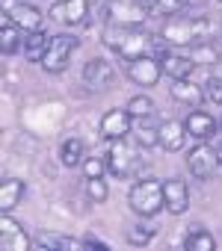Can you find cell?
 <instances>
[{
  "instance_id": "obj_20",
  "label": "cell",
  "mask_w": 222,
  "mask_h": 251,
  "mask_svg": "<svg viewBox=\"0 0 222 251\" xmlns=\"http://www.w3.org/2000/svg\"><path fill=\"white\" fill-rule=\"evenodd\" d=\"M172 98H175V100H181V103L198 106V103L204 100V89H201V86H195L190 77H187V80H175V83H172Z\"/></svg>"
},
{
  "instance_id": "obj_7",
  "label": "cell",
  "mask_w": 222,
  "mask_h": 251,
  "mask_svg": "<svg viewBox=\"0 0 222 251\" xmlns=\"http://www.w3.org/2000/svg\"><path fill=\"white\" fill-rule=\"evenodd\" d=\"M83 86L89 89V92H95V95H101V92H107V89H113V83H116V71H113V65H110L107 59H92V62H86L83 65Z\"/></svg>"
},
{
  "instance_id": "obj_24",
  "label": "cell",
  "mask_w": 222,
  "mask_h": 251,
  "mask_svg": "<svg viewBox=\"0 0 222 251\" xmlns=\"http://www.w3.org/2000/svg\"><path fill=\"white\" fill-rule=\"evenodd\" d=\"M184 248H187V251H213V248H216V239H213V233H207V230H201V227H193V230L184 236Z\"/></svg>"
},
{
  "instance_id": "obj_34",
  "label": "cell",
  "mask_w": 222,
  "mask_h": 251,
  "mask_svg": "<svg viewBox=\"0 0 222 251\" xmlns=\"http://www.w3.org/2000/svg\"><path fill=\"white\" fill-rule=\"evenodd\" d=\"M139 3H142V6H145V9H148V12H151V9H154V6H157V0H139Z\"/></svg>"
},
{
  "instance_id": "obj_30",
  "label": "cell",
  "mask_w": 222,
  "mask_h": 251,
  "mask_svg": "<svg viewBox=\"0 0 222 251\" xmlns=\"http://www.w3.org/2000/svg\"><path fill=\"white\" fill-rule=\"evenodd\" d=\"M151 236H154V227H145V225H137V227L128 230V242L131 245H148Z\"/></svg>"
},
{
  "instance_id": "obj_5",
  "label": "cell",
  "mask_w": 222,
  "mask_h": 251,
  "mask_svg": "<svg viewBox=\"0 0 222 251\" xmlns=\"http://www.w3.org/2000/svg\"><path fill=\"white\" fill-rule=\"evenodd\" d=\"M139 148L142 145H128L125 139H116L107 151V172L113 177H128L137 166H139Z\"/></svg>"
},
{
  "instance_id": "obj_21",
  "label": "cell",
  "mask_w": 222,
  "mask_h": 251,
  "mask_svg": "<svg viewBox=\"0 0 222 251\" xmlns=\"http://www.w3.org/2000/svg\"><path fill=\"white\" fill-rule=\"evenodd\" d=\"M134 130H137V145L142 148L160 145V124H151V118H137Z\"/></svg>"
},
{
  "instance_id": "obj_33",
  "label": "cell",
  "mask_w": 222,
  "mask_h": 251,
  "mask_svg": "<svg viewBox=\"0 0 222 251\" xmlns=\"http://www.w3.org/2000/svg\"><path fill=\"white\" fill-rule=\"evenodd\" d=\"M83 248H95V251H107V245L98 239V236H86L83 239Z\"/></svg>"
},
{
  "instance_id": "obj_23",
  "label": "cell",
  "mask_w": 222,
  "mask_h": 251,
  "mask_svg": "<svg viewBox=\"0 0 222 251\" xmlns=\"http://www.w3.org/2000/svg\"><path fill=\"white\" fill-rule=\"evenodd\" d=\"M187 56H190L195 65H216V62L222 59V53H219L210 42H198V45L187 48Z\"/></svg>"
},
{
  "instance_id": "obj_4",
  "label": "cell",
  "mask_w": 222,
  "mask_h": 251,
  "mask_svg": "<svg viewBox=\"0 0 222 251\" xmlns=\"http://www.w3.org/2000/svg\"><path fill=\"white\" fill-rule=\"evenodd\" d=\"M151 12L139 0H107V27H128L139 30Z\"/></svg>"
},
{
  "instance_id": "obj_26",
  "label": "cell",
  "mask_w": 222,
  "mask_h": 251,
  "mask_svg": "<svg viewBox=\"0 0 222 251\" xmlns=\"http://www.w3.org/2000/svg\"><path fill=\"white\" fill-rule=\"evenodd\" d=\"M59 160H62L65 169L80 166V163H83V142H80V139H65L62 148H59Z\"/></svg>"
},
{
  "instance_id": "obj_27",
  "label": "cell",
  "mask_w": 222,
  "mask_h": 251,
  "mask_svg": "<svg viewBox=\"0 0 222 251\" xmlns=\"http://www.w3.org/2000/svg\"><path fill=\"white\" fill-rule=\"evenodd\" d=\"M187 9H190V0H157V6L151 9V15L172 18V15H184Z\"/></svg>"
},
{
  "instance_id": "obj_3",
  "label": "cell",
  "mask_w": 222,
  "mask_h": 251,
  "mask_svg": "<svg viewBox=\"0 0 222 251\" xmlns=\"http://www.w3.org/2000/svg\"><path fill=\"white\" fill-rule=\"evenodd\" d=\"M160 36L169 45L193 48L198 42H210V21L207 18H190V21H172L160 30Z\"/></svg>"
},
{
  "instance_id": "obj_11",
  "label": "cell",
  "mask_w": 222,
  "mask_h": 251,
  "mask_svg": "<svg viewBox=\"0 0 222 251\" xmlns=\"http://www.w3.org/2000/svg\"><path fill=\"white\" fill-rule=\"evenodd\" d=\"M0 248L3 251H27V248H33V242L24 233V227L9 213L0 216Z\"/></svg>"
},
{
  "instance_id": "obj_18",
  "label": "cell",
  "mask_w": 222,
  "mask_h": 251,
  "mask_svg": "<svg viewBox=\"0 0 222 251\" xmlns=\"http://www.w3.org/2000/svg\"><path fill=\"white\" fill-rule=\"evenodd\" d=\"M160 68H163V74H169L172 80H187V77L193 74L195 62H193L187 53H166V56L160 59Z\"/></svg>"
},
{
  "instance_id": "obj_19",
  "label": "cell",
  "mask_w": 222,
  "mask_h": 251,
  "mask_svg": "<svg viewBox=\"0 0 222 251\" xmlns=\"http://www.w3.org/2000/svg\"><path fill=\"white\" fill-rule=\"evenodd\" d=\"M24 192H27V183L24 180H18V177L3 180V186H0V213H12L21 204Z\"/></svg>"
},
{
  "instance_id": "obj_29",
  "label": "cell",
  "mask_w": 222,
  "mask_h": 251,
  "mask_svg": "<svg viewBox=\"0 0 222 251\" xmlns=\"http://www.w3.org/2000/svg\"><path fill=\"white\" fill-rule=\"evenodd\" d=\"M86 195H89V201L104 204V201L110 198V189H107L104 177H89V180H86Z\"/></svg>"
},
{
  "instance_id": "obj_14",
  "label": "cell",
  "mask_w": 222,
  "mask_h": 251,
  "mask_svg": "<svg viewBox=\"0 0 222 251\" xmlns=\"http://www.w3.org/2000/svg\"><path fill=\"white\" fill-rule=\"evenodd\" d=\"M160 62L154 56H142V59H134L128 65V77L137 83V86H154L160 80Z\"/></svg>"
},
{
  "instance_id": "obj_31",
  "label": "cell",
  "mask_w": 222,
  "mask_h": 251,
  "mask_svg": "<svg viewBox=\"0 0 222 251\" xmlns=\"http://www.w3.org/2000/svg\"><path fill=\"white\" fill-rule=\"evenodd\" d=\"M204 98L222 106V77H210V80H207V86H204Z\"/></svg>"
},
{
  "instance_id": "obj_28",
  "label": "cell",
  "mask_w": 222,
  "mask_h": 251,
  "mask_svg": "<svg viewBox=\"0 0 222 251\" xmlns=\"http://www.w3.org/2000/svg\"><path fill=\"white\" fill-rule=\"evenodd\" d=\"M128 112H131L134 118H151V115H154V100L145 98V95H137V98L128 100Z\"/></svg>"
},
{
  "instance_id": "obj_13",
  "label": "cell",
  "mask_w": 222,
  "mask_h": 251,
  "mask_svg": "<svg viewBox=\"0 0 222 251\" xmlns=\"http://www.w3.org/2000/svg\"><path fill=\"white\" fill-rule=\"evenodd\" d=\"M163 195H166V210L172 216H184L190 207V189L181 177H169L163 180Z\"/></svg>"
},
{
  "instance_id": "obj_22",
  "label": "cell",
  "mask_w": 222,
  "mask_h": 251,
  "mask_svg": "<svg viewBox=\"0 0 222 251\" xmlns=\"http://www.w3.org/2000/svg\"><path fill=\"white\" fill-rule=\"evenodd\" d=\"M48 45H51V39H48L42 30H39V33H30L27 42H24V56H27L30 62H42L45 53H48Z\"/></svg>"
},
{
  "instance_id": "obj_16",
  "label": "cell",
  "mask_w": 222,
  "mask_h": 251,
  "mask_svg": "<svg viewBox=\"0 0 222 251\" xmlns=\"http://www.w3.org/2000/svg\"><path fill=\"white\" fill-rule=\"evenodd\" d=\"M184 124H187V133L195 136V139H210L216 133V118L210 112H204V109H193Z\"/></svg>"
},
{
  "instance_id": "obj_35",
  "label": "cell",
  "mask_w": 222,
  "mask_h": 251,
  "mask_svg": "<svg viewBox=\"0 0 222 251\" xmlns=\"http://www.w3.org/2000/svg\"><path fill=\"white\" fill-rule=\"evenodd\" d=\"M216 157H219V166H222V145L216 148Z\"/></svg>"
},
{
  "instance_id": "obj_1",
  "label": "cell",
  "mask_w": 222,
  "mask_h": 251,
  "mask_svg": "<svg viewBox=\"0 0 222 251\" xmlns=\"http://www.w3.org/2000/svg\"><path fill=\"white\" fill-rule=\"evenodd\" d=\"M101 39H104L107 48H113L128 62L148 56L151 53V42H154V36H148L142 30H128V27H107Z\"/></svg>"
},
{
  "instance_id": "obj_25",
  "label": "cell",
  "mask_w": 222,
  "mask_h": 251,
  "mask_svg": "<svg viewBox=\"0 0 222 251\" xmlns=\"http://www.w3.org/2000/svg\"><path fill=\"white\" fill-rule=\"evenodd\" d=\"M36 248H42V251H77V248H83V242H74L71 236H39L36 242H33Z\"/></svg>"
},
{
  "instance_id": "obj_32",
  "label": "cell",
  "mask_w": 222,
  "mask_h": 251,
  "mask_svg": "<svg viewBox=\"0 0 222 251\" xmlns=\"http://www.w3.org/2000/svg\"><path fill=\"white\" fill-rule=\"evenodd\" d=\"M104 172H107V163H101V160H95V157H89V160L83 163L86 180H89V177H104Z\"/></svg>"
},
{
  "instance_id": "obj_17",
  "label": "cell",
  "mask_w": 222,
  "mask_h": 251,
  "mask_svg": "<svg viewBox=\"0 0 222 251\" xmlns=\"http://www.w3.org/2000/svg\"><path fill=\"white\" fill-rule=\"evenodd\" d=\"M187 136H190L187 133V124H181V121L169 118V121L160 124V148H166V151H181Z\"/></svg>"
},
{
  "instance_id": "obj_10",
  "label": "cell",
  "mask_w": 222,
  "mask_h": 251,
  "mask_svg": "<svg viewBox=\"0 0 222 251\" xmlns=\"http://www.w3.org/2000/svg\"><path fill=\"white\" fill-rule=\"evenodd\" d=\"M131 130H134V115L128 109H110V112H104V118H101V136L107 142L125 139Z\"/></svg>"
},
{
  "instance_id": "obj_9",
  "label": "cell",
  "mask_w": 222,
  "mask_h": 251,
  "mask_svg": "<svg viewBox=\"0 0 222 251\" xmlns=\"http://www.w3.org/2000/svg\"><path fill=\"white\" fill-rule=\"evenodd\" d=\"M0 6H3V15H9L12 24L21 27L27 36L42 30V12H39L36 6H30V3H18V0H3Z\"/></svg>"
},
{
  "instance_id": "obj_12",
  "label": "cell",
  "mask_w": 222,
  "mask_h": 251,
  "mask_svg": "<svg viewBox=\"0 0 222 251\" xmlns=\"http://www.w3.org/2000/svg\"><path fill=\"white\" fill-rule=\"evenodd\" d=\"M51 18L59 21V24L77 27V24H83L89 18V3L86 0H56L54 9H51Z\"/></svg>"
},
{
  "instance_id": "obj_2",
  "label": "cell",
  "mask_w": 222,
  "mask_h": 251,
  "mask_svg": "<svg viewBox=\"0 0 222 251\" xmlns=\"http://www.w3.org/2000/svg\"><path fill=\"white\" fill-rule=\"evenodd\" d=\"M128 204L137 216H154L160 213V207H166V195H163V183L154 177L137 180L128 192Z\"/></svg>"
},
{
  "instance_id": "obj_15",
  "label": "cell",
  "mask_w": 222,
  "mask_h": 251,
  "mask_svg": "<svg viewBox=\"0 0 222 251\" xmlns=\"http://www.w3.org/2000/svg\"><path fill=\"white\" fill-rule=\"evenodd\" d=\"M0 50H3L6 56H12V53H18V50H24V39H21V27H15L12 24V18L9 15H0Z\"/></svg>"
},
{
  "instance_id": "obj_8",
  "label": "cell",
  "mask_w": 222,
  "mask_h": 251,
  "mask_svg": "<svg viewBox=\"0 0 222 251\" xmlns=\"http://www.w3.org/2000/svg\"><path fill=\"white\" fill-rule=\"evenodd\" d=\"M187 169H190V175L198 177V180L213 177L216 169H222V166H219V157H216V148H213V145H195V148L187 154Z\"/></svg>"
},
{
  "instance_id": "obj_6",
  "label": "cell",
  "mask_w": 222,
  "mask_h": 251,
  "mask_svg": "<svg viewBox=\"0 0 222 251\" xmlns=\"http://www.w3.org/2000/svg\"><path fill=\"white\" fill-rule=\"evenodd\" d=\"M77 45H80V42H77L74 36H54L51 45H48V53H45V59H42V68L51 71V74L65 71L68 62H71V56H74V50H77Z\"/></svg>"
}]
</instances>
